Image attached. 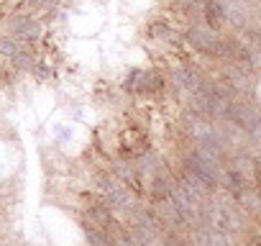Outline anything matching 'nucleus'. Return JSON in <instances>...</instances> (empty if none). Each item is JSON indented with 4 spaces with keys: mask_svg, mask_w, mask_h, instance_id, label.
Returning a JSON list of instances; mask_svg holds the SVG:
<instances>
[{
    "mask_svg": "<svg viewBox=\"0 0 261 246\" xmlns=\"http://www.w3.org/2000/svg\"><path fill=\"white\" fill-rule=\"evenodd\" d=\"M105 205L110 210H120V208H128V192L120 190V187H110V195L105 200Z\"/></svg>",
    "mask_w": 261,
    "mask_h": 246,
    "instance_id": "obj_1",
    "label": "nucleus"
},
{
    "mask_svg": "<svg viewBox=\"0 0 261 246\" xmlns=\"http://www.w3.org/2000/svg\"><path fill=\"white\" fill-rule=\"evenodd\" d=\"M87 241H90V246H110L108 236H105V233H100V231H95V228H90V231H87Z\"/></svg>",
    "mask_w": 261,
    "mask_h": 246,
    "instance_id": "obj_4",
    "label": "nucleus"
},
{
    "mask_svg": "<svg viewBox=\"0 0 261 246\" xmlns=\"http://www.w3.org/2000/svg\"><path fill=\"white\" fill-rule=\"evenodd\" d=\"M0 54H11V57H16V44L8 41V39H0Z\"/></svg>",
    "mask_w": 261,
    "mask_h": 246,
    "instance_id": "obj_5",
    "label": "nucleus"
},
{
    "mask_svg": "<svg viewBox=\"0 0 261 246\" xmlns=\"http://www.w3.org/2000/svg\"><path fill=\"white\" fill-rule=\"evenodd\" d=\"M205 21L210 26H220L223 23V6L218 3V0H207L205 3Z\"/></svg>",
    "mask_w": 261,
    "mask_h": 246,
    "instance_id": "obj_2",
    "label": "nucleus"
},
{
    "mask_svg": "<svg viewBox=\"0 0 261 246\" xmlns=\"http://www.w3.org/2000/svg\"><path fill=\"white\" fill-rule=\"evenodd\" d=\"M251 246H261V236H256V238L251 241Z\"/></svg>",
    "mask_w": 261,
    "mask_h": 246,
    "instance_id": "obj_6",
    "label": "nucleus"
},
{
    "mask_svg": "<svg viewBox=\"0 0 261 246\" xmlns=\"http://www.w3.org/2000/svg\"><path fill=\"white\" fill-rule=\"evenodd\" d=\"M190 41H192V46H197L200 52H213L215 49V41L210 44V34H205V31H192L190 34Z\"/></svg>",
    "mask_w": 261,
    "mask_h": 246,
    "instance_id": "obj_3",
    "label": "nucleus"
},
{
    "mask_svg": "<svg viewBox=\"0 0 261 246\" xmlns=\"http://www.w3.org/2000/svg\"><path fill=\"white\" fill-rule=\"evenodd\" d=\"M41 3H57V0H41Z\"/></svg>",
    "mask_w": 261,
    "mask_h": 246,
    "instance_id": "obj_7",
    "label": "nucleus"
}]
</instances>
